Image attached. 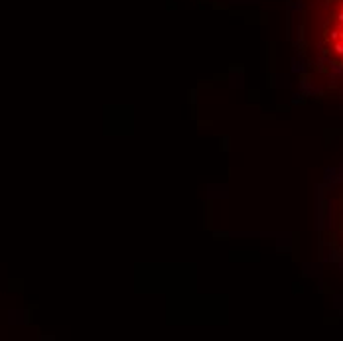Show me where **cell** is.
Here are the masks:
<instances>
[{
	"label": "cell",
	"instance_id": "2",
	"mask_svg": "<svg viewBox=\"0 0 343 341\" xmlns=\"http://www.w3.org/2000/svg\"><path fill=\"white\" fill-rule=\"evenodd\" d=\"M322 253L343 274V164L325 178L319 195Z\"/></svg>",
	"mask_w": 343,
	"mask_h": 341
},
{
	"label": "cell",
	"instance_id": "1",
	"mask_svg": "<svg viewBox=\"0 0 343 341\" xmlns=\"http://www.w3.org/2000/svg\"><path fill=\"white\" fill-rule=\"evenodd\" d=\"M292 44L302 93L343 105V0H296Z\"/></svg>",
	"mask_w": 343,
	"mask_h": 341
}]
</instances>
